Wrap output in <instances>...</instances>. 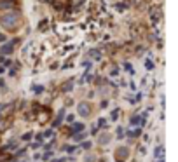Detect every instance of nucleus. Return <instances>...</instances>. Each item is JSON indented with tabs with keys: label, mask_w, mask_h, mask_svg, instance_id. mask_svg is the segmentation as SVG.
<instances>
[{
	"label": "nucleus",
	"mask_w": 178,
	"mask_h": 162,
	"mask_svg": "<svg viewBox=\"0 0 178 162\" xmlns=\"http://www.w3.org/2000/svg\"><path fill=\"white\" fill-rule=\"evenodd\" d=\"M16 19H18L16 14H6V16L2 17V23H4L6 26H11V25H14V23H16Z\"/></svg>",
	"instance_id": "obj_1"
}]
</instances>
